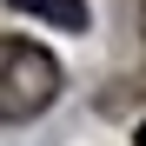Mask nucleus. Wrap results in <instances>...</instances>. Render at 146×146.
<instances>
[{"instance_id":"obj_1","label":"nucleus","mask_w":146,"mask_h":146,"mask_svg":"<svg viewBox=\"0 0 146 146\" xmlns=\"http://www.w3.org/2000/svg\"><path fill=\"white\" fill-rule=\"evenodd\" d=\"M60 100V60L33 40H0V119H33Z\"/></svg>"},{"instance_id":"obj_2","label":"nucleus","mask_w":146,"mask_h":146,"mask_svg":"<svg viewBox=\"0 0 146 146\" xmlns=\"http://www.w3.org/2000/svg\"><path fill=\"white\" fill-rule=\"evenodd\" d=\"M13 13H33V20H53V27H66V33H86L93 27V7L86 0H7Z\"/></svg>"},{"instance_id":"obj_3","label":"nucleus","mask_w":146,"mask_h":146,"mask_svg":"<svg viewBox=\"0 0 146 146\" xmlns=\"http://www.w3.org/2000/svg\"><path fill=\"white\" fill-rule=\"evenodd\" d=\"M139 146H146V119H139Z\"/></svg>"}]
</instances>
